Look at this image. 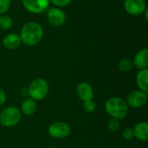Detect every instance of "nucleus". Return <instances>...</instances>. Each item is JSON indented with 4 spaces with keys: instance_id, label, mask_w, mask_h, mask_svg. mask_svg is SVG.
I'll use <instances>...</instances> for the list:
<instances>
[{
    "instance_id": "f257e3e1",
    "label": "nucleus",
    "mask_w": 148,
    "mask_h": 148,
    "mask_svg": "<svg viewBox=\"0 0 148 148\" xmlns=\"http://www.w3.org/2000/svg\"><path fill=\"white\" fill-rule=\"evenodd\" d=\"M21 42L27 46H34L41 42L43 36V29L40 23L34 21L27 22L20 30Z\"/></svg>"
},
{
    "instance_id": "f03ea898",
    "label": "nucleus",
    "mask_w": 148,
    "mask_h": 148,
    "mask_svg": "<svg viewBox=\"0 0 148 148\" xmlns=\"http://www.w3.org/2000/svg\"><path fill=\"white\" fill-rule=\"evenodd\" d=\"M105 110L112 118L122 120L127 117L129 107L127 106L126 100L121 97H112L106 101Z\"/></svg>"
},
{
    "instance_id": "7ed1b4c3",
    "label": "nucleus",
    "mask_w": 148,
    "mask_h": 148,
    "mask_svg": "<svg viewBox=\"0 0 148 148\" xmlns=\"http://www.w3.org/2000/svg\"><path fill=\"white\" fill-rule=\"evenodd\" d=\"M49 91L48 82L43 78H36L29 85L27 88L29 97L36 101L43 100Z\"/></svg>"
},
{
    "instance_id": "20e7f679",
    "label": "nucleus",
    "mask_w": 148,
    "mask_h": 148,
    "mask_svg": "<svg viewBox=\"0 0 148 148\" xmlns=\"http://www.w3.org/2000/svg\"><path fill=\"white\" fill-rule=\"evenodd\" d=\"M22 119V113L16 107L10 106L3 108L0 113V123L4 127L16 126Z\"/></svg>"
},
{
    "instance_id": "39448f33",
    "label": "nucleus",
    "mask_w": 148,
    "mask_h": 148,
    "mask_svg": "<svg viewBox=\"0 0 148 148\" xmlns=\"http://www.w3.org/2000/svg\"><path fill=\"white\" fill-rule=\"evenodd\" d=\"M48 133L52 138L64 139L70 134L71 127L64 121H55L49 126Z\"/></svg>"
},
{
    "instance_id": "423d86ee",
    "label": "nucleus",
    "mask_w": 148,
    "mask_h": 148,
    "mask_svg": "<svg viewBox=\"0 0 148 148\" xmlns=\"http://www.w3.org/2000/svg\"><path fill=\"white\" fill-rule=\"evenodd\" d=\"M126 101L129 108L135 109L140 108L147 102V93H145L141 90L133 91L127 95Z\"/></svg>"
},
{
    "instance_id": "0eeeda50",
    "label": "nucleus",
    "mask_w": 148,
    "mask_h": 148,
    "mask_svg": "<svg viewBox=\"0 0 148 148\" xmlns=\"http://www.w3.org/2000/svg\"><path fill=\"white\" fill-rule=\"evenodd\" d=\"M23 7L30 13L40 14L49 9V0H22Z\"/></svg>"
},
{
    "instance_id": "6e6552de",
    "label": "nucleus",
    "mask_w": 148,
    "mask_h": 148,
    "mask_svg": "<svg viewBox=\"0 0 148 148\" xmlns=\"http://www.w3.org/2000/svg\"><path fill=\"white\" fill-rule=\"evenodd\" d=\"M123 5L126 12L131 16H140L147 10L145 0H125Z\"/></svg>"
},
{
    "instance_id": "1a4fd4ad",
    "label": "nucleus",
    "mask_w": 148,
    "mask_h": 148,
    "mask_svg": "<svg viewBox=\"0 0 148 148\" xmlns=\"http://www.w3.org/2000/svg\"><path fill=\"white\" fill-rule=\"evenodd\" d=\"M47 18L49 23L55 27H60L66 22V15L64 11L58 7L49 8L47 12Z\"/></svg>"
},
{
    "instance_id": "9d476101",
    "label": "nucleus",
    "mask_w": 148,
    "mask_h": 148,
    "mask_svg": "<svg viewBox=\"0 0 148 148\" xmlns=\"http://www.w3.org/2000/svg\"><path fill=\"white\" fill-rule=\"evenodd\" d=\"M76 95L83 102L88 101H92L94 98V89L87 82H82L76 86Z\"/></svg>"
},
{
    "instance_id": "9b49d317",
    "label": "nucleus",
    "mask_w": 148,
    "mask_h": 148,
    "mask_svg": "<svg viewBox=\"0 0 148 148\" xmlns=\"http://www.w3.org/2000/svg\"><path fill=\"white\" fill-rule=\"evenodd\" d=\"M133 65L138 69H146L148 68V49L147 48L139 50L134 57Z\"/></svg>"
},
{
    "instance_id": "f8f14e48",
    "label": "nucleus",
    "mask_w": 148,
    "mask_h": 148,
    "mask_svg": "<svg viewBox=\"0 0 148 148\" xmlns=\"http://www.w3.org/2000/svg\"><path fill=\"white\" fill-rule=\"evenodd\" d=\"M21 43L22 42H21L19 34L14 33V32L7 34L3 39V45L4 46V48H6L7 49H10V50L17 49Z\"/></svg>"
},
{
    "instance_id": "ddd939ff",
    "label": "nucleus",
    "mask_w": 148,
    "mask_h": 148,
    "mask_svg": "<svg viewBox=\"0 0 148 148\" xmlns=\"http://www.w3.org/2000/svg\"><path fill=\"white\" fill-rule=\"evenodd\" d=\"M134 136L140 140L147 141L148 140V124L146 121H141L137 123L133 128Z\"/></svg>"
},
{
    "instance_id": "4468645a",
    "label": "nucleus",
    "mask_w": 148,
    "mask_h": 148,
    "mask_svg": "<svg viewBox=\"0 0 148 148\" xmlns=\"http://www.w3.org/2000/svg\"><path fill=\"white\" fill-rule=\"evenodd\" d=\"M37 110V103L35 100L29 98L24 99L21 103V108L20 111L22 114L27 116L33 115Z\"/></svg>"
},
{
    "instance_id": "2eb2a0df",
    "label": "nucleus",
    "mask_w": 148,
    "mask_h": 148,
    "mask_svg": "<svg viewBox=\"0 0 148 148\" xmlns=\"http://www.w3.org/2000/svg\"><path fill=\"white\" fill-rule=\"evenodd\" d=\"M136 83L140 90L148 93V69H140L136 75Z\"/></svg>"
},
{
    "instance_id": "dca6fc26",
    "label": "nucleus",
    "mask_w": 148,
    "mask_h": 148,
    "mask_svg": "<svg viewBox=\"0 0 148 148\" xmlns=\"http://www.w3.org/2000/svg\"><path fill=\"white\" fill-rule=\"evenodd\" d=\"M13 25V20L10 16L7 15L0 16V29L2 30H8Z\"/></svg>"
},
{
    "instance_id": "f3484780",
    "label": "nucleus",
    "mask_w": 148,
    "mask_h": 148,
    "mask_svg": "<svg viewBox=\"0 0 148 148\" xmlns=\"http://www.w3.org/2000/svg\"><path fill=\"white\" fill-rule=\"evenodd\" d=\"M133 62L128 58L121 59L118 63V69L121 72H128L133 68Z\"/></svg>"
},
{
    "instance_id": "a211bd4d",
    "label": "nucleus",
    "mask_w": 148,
    "mask_h": 148,
    "mask_svg": "<svg viewBox=\"0 0 148 148\" xmlns=\"http://www.w3.org/2000/svg\"><path fill=\"white\" fill-rule=\"evenodd\" d=\"M107 127H108V129L110 132H112V133L117 132V131L120 129V127H121L120 120H117V119H114V118H111V119L108 121Z\"/></svg>"
},
{
    "instance_id": "6ab92c4d",
    "label": "nucleus",
    "mask_w": 148,
    "mask_h": 148,
    "mask_svg": "<svg viewBox=\"0 0 148 148\" xmlns=\"http://www.w3.org/2000/svg\"><path fill=\"white\" fill-rule=\"evenodd\" d=\"M83 109L88 114L94 113L96 109V104L93 100L85 101V102H83Z\"/></svg>"
},
{
    "instance_id": "aec40b11",
    "label": "nucleus",
    "mask_w": 148,
    "mask_h": 148,
    "mask_svg": "<svg viewBox=\"0 0 148 148\" xmlns=\"http://www.w3.org/2000/svg\"><path fill=\"white\" fill-rule=\"evenodd\" d=\"M10 6V0H0V14L3 15Z\"/></svg>"
},
{
    "instance_id": "412c9836",
    "label": "nucleus",
    "mask_w": 148,
    "mask_h": 148,
    "mask_svg": "<svg viewBox=\"0 0 148 148\" xmlns=\"http://www.w3.org/2000/svg\"><path fill=\"white\" fill-rule=\"evenodd\" d=\"M49 1L56 7L62 8V7H65V6L69 5L71 3L72 0H49Z\"/></svg>"
},
{
    "instance_id": "4be33fe9",
    "label": "nucleus",
    "mask_w": 148,
    "mask_h": 148,
    "mask_svg": "<svg viewBox=\"0 0 148 148\" xmlns=\"http://www.w3.org/2000/svg\"><path fill=\"white\" fill-rule=\"evenodd\" d=\"M122 137L124 140H132L134 136V132L132 128H126L123 132H122Z\"/></svg>"
},
{
    "instance_id": "5701e85b",
    "label": "nucleus",
    "mask_w": 148,
    "mask_h": 148,
    "mask_svg": "<svg viewBox=\"0 0 148 148\" xmlns=\"http://www.w3.org/2000/svg\"><path fill=\"white\" fill-rule=\"evenodd\" d=\"M5 100H6V95H5V92L3 89H2L0 88V107L5 102Z\"/></svg>"
},
{
    "instance_id": "b1692460",
    "label": "nucleus",
    "mask_w": 148,
    "mask_h": 148,
    "mask_svg": "<svg viewBox=\"0 0 148 148\" xmlns=\"http://www.w3.org/2000/svg\"><path fill=\"white\" fill-rule=\"evenodd\" d=\"M51 148H58V147H51Z\"/></svg>"
},
{
    "instance_id": "393cba45",
    "label": "nucleus",
    "mask_w": 148,
    "mask_h": 148,
    "mask_svg": "<svg viewBox=\"0 0 148 148\" xmlns=\"http://www.w3.org/2000/svg\"><path fill=\"white\" fill-rule=\"evenodd\" d=\"M73 148H75V147H73Z\"/></svg>"
}]
</instances>
